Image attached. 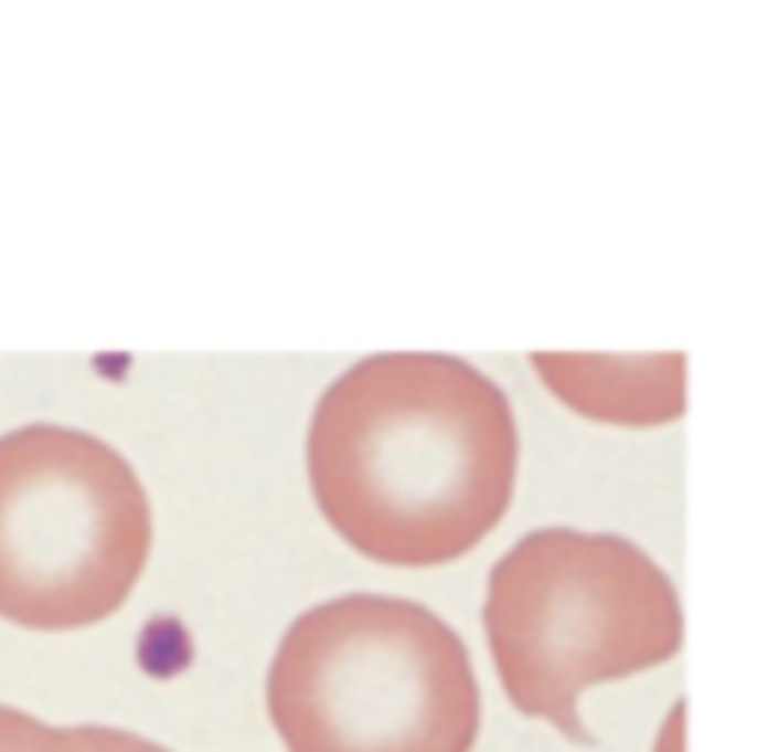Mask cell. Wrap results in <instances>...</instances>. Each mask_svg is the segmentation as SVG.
Here are the masks:
<instances>
[{"instance_id":"cell-1","label":"cell","mask_w":757,"mask_h":752,"mask_svg":"<svg viewBox=\"0 0 757 752\" xmlns=\"http://www.w3.org/2000/svg\"><path fill=\"white\" fill-rule=\"evenodd\" d=\"M518 430L507 394L441 353H382L317 403L308 472L332 528L364 558L438 566L507 512Z\"/></svg>"},{"instance_id":"cell-2","label":"cell","mask_w":757,"mask_h":752,"mask_svg":"<svg viewBox=\"0 0 757 752\" xmlns=\"http://www.w3.org/2000/svg\"><path fill=\"white\" fill-rule=\"evenodd\" d=\"M267 708L287 752H471L480 732L459 634L394 595L302 613L269 667Z\"/></svg>"},{"instance_id":"cell-3","label":"cell","mask_w":757,"mask_h":752,"mask_svg":"<svg viewBox=\"0 0 757 752\" xmlns=\"http://www.w3.org/2000/svg\"><path fill=\"white\" fill-rule=\"evenodd\" d=\"M486 634L509 702L589 743L580 693L663 664L681 646V604L663 569L610 533H526L491 569Z\"/></svg>"},{"instance_id":"cell-4","label":"cell","mask_w":757,"mask_h":752,"mask_svg":"<svg viewBox=\"0 0 757 752\" xmlns=\"http://www.w3.org/2000/svg\"><path fill=\"white\" fill-rule=\"evenodd\" d=\"M151 549L146 489L107 442L30 424L0 436V616L33 632L107 619Z\"/></svg>"},{"instance_id":"cell-5","label":"cell","mask_w":757,"mask_h":752,"mask_svg":"<svg viewBox=\"0 0 757 752\" xmlns=\"http://www.w3.org/2000/svg\"><path fill=\"white\" fill-rule=\"evenodd\" d=\"M0 752H89L81 729H56L19 708L0 706Z\"/></svg>"},{"instance_id":"cell-6","label":"cell","mask_w":757,"mask_h":752,"mask_svg":"<svg viewBox=\"0 0 757 752\" xmlns=\"http://www.w3.org/2000/svg\"><path fill=\"white\" fill-rule=\"evenodd\" d=\"M89 752H169L142 734L113 729V725H77Z\"/></svg>"}]
</instances>
